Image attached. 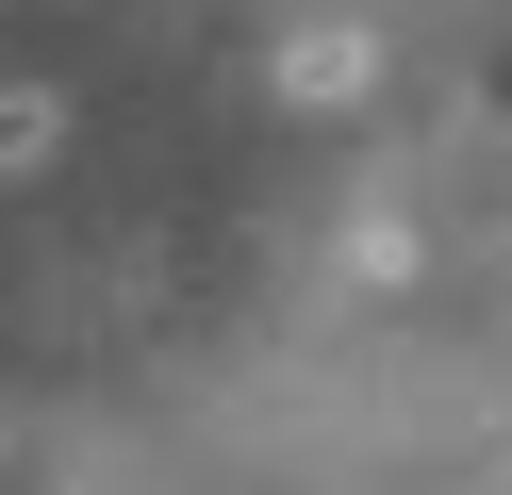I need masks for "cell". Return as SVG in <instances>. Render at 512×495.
<instances>
[{
    "label": "cell",
    "instance_id": "cell-1",
    "mask_svg": "<svg viewBox=\"0 0 512 495\" xmlns=\"http://www.w3.org/2000/svg\"><path fill=\"white\" fill-rule=\"evenodd\" d=\"M364 83H380V33H298V50H281V99H314V116L364 99Z\"/></svg>",
    "mask_w": 512,
    "mask_h": 495
},
{
    "label": "cell",
    "instance_id": "cell-2",
    "mask_svg": "<svg viewBox=\"0 0 512 495\" xmlns=\"http://www.w3.org/2000/svg\"><path fill=\"white\" fill-rule=\"evenodd\" d=\"M50 149H67V99H50V83H0V165H50Z\"/></svg>",
    "mask_w": 512,
    "mask_h": 495
},
{
    "label": "cell",
    "instance_id": "cell-3",
    "mask_svg": "<svg viewBox=\"0 0 512 495\" xmlns=\"http://www.w3.org/2000/svg\"><path fill=\"white\" fill-rule=\"evenodd\" d=\"M0 446H17V429H0Z\"/></svg>",
    "mask_w": 512,
    "mask_h": 495
}]
</instances>
